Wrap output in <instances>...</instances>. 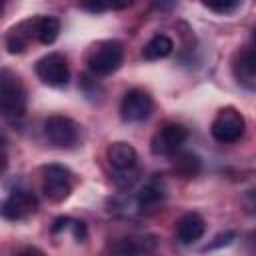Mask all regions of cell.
Wrapping results in <instances>:
<instances>
[{
    "label": "cell",
    "mask_w": 256,
    "mask_h": 256,
    "mask_svg": "<svg viewBox=\"0 0 256 256\" xmlns=\"http://www.w3.org/2000/svg\"><path fill=\"white\" fill-rule=\"evenodd\" d=\"M36 20L38 18H28L12 26L6 34V48L10 54H22L28 44L36 38Z\"/></svg>",
    "instance_id": "8fae6325"
},
{
    "label": "cell",
    "mask_w": 256,
    "mask_h": 256,
    "mask_svg": "<svg viewBox=\"0 0 256 256\" xmlns=\"http://www.w3.org/2000/svg\"><path fill=\"white\" fill-rule=\"evenodd\" d=\"M172 168L176 170V174H180L182 178H194L200 168H202V162L196 154L192 152H176L174 156V162H172Z\"/></svg>",
    "instance_id": "2e32d148"
},
{
    "label": "cell",
    "mask_w": 256,
    "mask_h": 256,
    "mask_svg": "<svg viewBox=\"0 0 256 256\" xmlns=\"http://www.w3.org/2000/svg\"><path fill=\"white\" fill-rule=\"evenodd\" d=\"M142 250H148L144 238H122L114 246V256H140Z\"/></svg>",
    "instance_id": "ac0fdd59"
},
{
    "label": "cell",
    "mask_w": 256,
    "mask_h": 256,
    "mask_svg": "<svg viewBox=\"0 0 256 256\" xmlns=\"http://www.w3.org/2000/svg\"><path fill=\"white\" fill-rule=\"evenodd\" d=\"M232 240H234V232H224V234H218V236L214 238V242L206 246V250H208V248H218V246H222V244H230Z\"/></svg>",
    "instance_id": "44dd1931"
},
{
    "label": "cell",
    "mask_w": 256,
    "mask_h": 256,
    "mask_svg": "<svg viewBox=\"0 0 256 256\" xmlns=\"http://www.w3.org/2000/svg\"><path fill=\"white\" fill-rule=\"evenodd\" d=\"M106 158H108V164L118 174L134 172V168L138 164V152L128 142H112L106 150Z\"/></svg>",
    "instance_id": "30bf717a"
},
{
    "label": "cell",
    "mask_w": 256,
    "mask_h": 256,
    "mask_svg": "<svg viewBox=\"0 0 256 256\" xmlns=\"http://www.w3.org/2000/svg\"><path fill=\"white\" fill-rule=\"evenodd\" d=\"M44 138L48 140V144L56 146V148H72L78 144L80 138V126L68 118V116H48L44 120Z\"/></svg>",
    "instance_id": "277c9868"
},
{
    "label": "cell",
    "mask_w": 256,
    "mask_h": 256,
    "mask_svg": "<svg viewBox=\"0 0 256 256\" xmlns=\"http://www.w3.org/2000/svg\"><path fill=\"white\" fill-rule=\"evenodd\" d=\"M26 112V88L20 78L8 70L0 72V116L16 120Z\"/></svg>",
    "instance_id": "7a4b0ae2"
},
{
    "label": "cell",
    "mask_w": 256,
    "mask_h": 256,
    "mask_svg": "<svg viewBox=\"0 0 256 256\" xmlns=\"http://www.w3.org/2000/svg\"><path fill=\"white\" fill-rule=\"evenodd\" d=\"M36 76L52 88H60L68 84L70 72H68V62L60 52H50L42 56L36 62Z\"/></svg>",
    "instance_id": "52a82bcc"
},
{
    "label": "cell",
    "mask_w": 256,
    "mask_h": 256,
    "mask_svg": "<svg viewBox=\"0 0 256 256\" xmlns=\"http://www.w3.org/2000/svg\"><path fill=\"white\" fill-rule=\"evenodd\" d=\"M2 8H4V6H2V2H0V14H2Z\"/></svg>",
    "instance_id": "d4e9b609"
},
{
    "label": "cell",
    "mask_w": 256,
    "mask_h": 256,
    "mask_svg": "<svg viewBox=\"0 0 256 256\" xmlns=\"http://www.w3.org/2000/svg\"><path fill=\"white\" fill-rule=\"evenodd\" d=\"M154 102L148 92L140 88L128 90L120 100V116L124 122H142L150 116Z\"/></svg>",
    "instance_id": "ba28073f"
},
{
    "label": "cell",
    "mask_w": 256,
    "mask_h": 256,
    "mask_svg": "<svg viewBox=\"0 0 256 256\" xmlns=\"http://www.w3.org/2000/svg\"><path fill=\"white\" fill-rule=\"evenodd\" d=\"M186 138H188L186 126H182L178 122H168L154 132V136L150 140V150L156 156H172L182 148Z\"/></svg>",
    "instance_id": "8992f818"
},
{
    "label": "cell",
    "mask_w": 256,
    "mask_h": 256,
    "mask_svg": "<svg viewBox=\"0 0 256 256\" xmlns=\"http://www.w3.org/2000/svg\"><path fill=\"white\" fill-rule=\"evenodd\" d=\"M240 4H242V2H238V0H224V2H204V6H206V8H210V10H216V12H232V10H236Z\"/></svg>",
    "instance_id": "ffe728a7"
},
{
    "label": "cell",
    "mask_w": 256,
    "mask_h": 256,
    "mask_svg": "<svg viewBox=\"0 0 256 256\" xmlns=\"http://www.w3.org/2000/svg\"><path fill=\"white\" fill-rule=\"evenodd\" d=\"M206 232V222L196 212H186L176 222V240L180 244H194Z\"/></svg>",
    "instance_id": "7c38bea8"
},
{
    "label": "cell",
    "mask_w": 256,
    "mask_h": 256,
    "mask_svg": "<svg viewBox=\"0 0 256 256\" xmlns=\"http://www.w3.org/2000/svg\"><path fill=\"white\" fill-rule=\"evenodd\" d=\"M42 192L50 202H64L72 192V172L62 164L42 168Z\"/></svg>",
    "instance_id": "5b68a950"
},
{
    "label": "cell",
    "mask_w": 256,
    "mask_h": 256,
    "mask_svg": "<svg viewBox=\"0 0 256 256\" xmlns=\"http://www.w3.org/2000/svg\"><path fill=\"white\" fill-rule=\"evenodd\" d=\"M2 146H4V138L0 136V150H2Z\"/></svg>",
    "instance_id": "cb8c5ba5"
},
{
    "label": "cell",
    "mask_w": 256,
    "mask_h": 256,
    "mask_svg": "<svg viewBox=\"0 0 256 256\" xmlns=\"http://www.w3.org/2000/svg\"><path fill=\"white\" fill-rule=\"evenodd\" d=\"M124 60V46L118 40H98L86 54L88 70L96 76H108L120 68Z\"/></svg>",
    "instance_id": "6da1fadb"
},
{
    "label": "cell",
    "mask_w": 256,
    "mask_h": 256,
    "mask_svg": "<svg viewBox=\"0 0 256 256\" xmlns=\"http://www.w3.org/2000/svg\"><path fill=\"white\" fill-rule=\"evenodd\" d=\"M172 50H174V42H172L166 34H156V36H152V38L144 44L142 56H144L146 60H160V58L170 56Z\"/></svg>",
    "instance_id": "9a60e30c"
},
{
    "label": "cell",
    "mask_w": 256,
    "mask_h": 256,
    "mask_svg": "<svg viewBox=\"0 0 256 256\" xmlns=\"http://www.w3.org/2000/svg\"><path fill=\"white\" fill-rule=\"evenodd\" d=\"M38 210V198L34 192L28 190H14L10 192V196L2 202V216L6 220L18 222V220H26L28 216H32Z\"/></svg>",
    "instance_id": "9c48e42d"
},
{
    "label": "cell",
    "mask_w": 256,
    "mask_h": 256,
    "mask_svg": "<svg viewBox=\"0 0 256 256\" xmlns=\"http://www.w3.org/2000/svg\"><path fill=\"white\" fill-rule=\"evenodd\" d=\"M66 230H70V232H72V236H74V240H76V242H84V240H86V236H88V232H86V224H84L82 220H72V218H68Z\"/></svg>",
    "instance_id": "d6986e66"
},
{
    "label": "cell",
    "mask_w": 256,
    "mask_h": 256,
    "mask_svg": "<svg viewBox=\"0 0 256 256\" xmlns=\"http://www.w3.org/2000/svg\"><path fill=\"white\" fill-rule=\"evenodd\" d=\"M60 34V22L54 16H40L36 20V38L42 44H52Z\"/></svg>",
    "instance_id": "e0dca14e"
},
{
    "label": "cell",
    "mask_w": 256,
    "mask_h": 256,
    "mask_svg": "<svg viewBox=\"0 0 256 256\" xmlns=\"http://www.w3.org/2000/svg\"><path fill=\"white\" fill-rule=\"evenodd\" d=\"M244 130H246V120H244L242 112H238L232 106L222 108L210 126L214 140H218L222 144H232V142L240 140L244 136Z\"/></svg>",
    "instance_id": "3957f363"
},
{
    "label": "cell",
    "mask_w": 256,
    "mask_h": 256,
    "mask_svg": "<svg viewBox=\"0 0 256 256\" xmlns=\"http://www.w3.org/2000/svg\"><path fill=\"white\" fill-rule=\"evenodd\" d=\"M6 166H8V160H6V156H4V152L0 150V174L6 170Z\"/></svg>",
    "instance_id": "603a6c76"
},
{
    "label": "cell",
    "mask_w": 256,
    "mask_h": 256,
    "mask_svg": "<svg viewBox=\"0 0 256 256\" xmlns=\"http://www.w3.org/2000/svg\"><path fill=\"white\" fill-rule=\"evenodd\" d=\"M166 196V186H164V180L154 176L150 178L136 194V204L140 210H152L154 206H158Z\"/></svg>",
    "instance_id": "5bb4252c"
},
{
    "label": "cell",
    "mask_w": 256,
    "mask_h": 256,
    "mask_svg": "<svg viewBox=\"0 0 256 256\" xmlns=\"http://www.w3.org/2000/svg\"><path fill=\"white\" fill-rule=\"evenodd\" d=\"M16 256H44V252H42L40 248H36V246H26V248H22Z\"/></svg>",
    "instance_id": "7402d4cb"
},
{
    "label": "cell",
    "mask_w": 256,
    "mask_h": 256,
    "mask_svg": "<svg viewBox=\"0 0 256 256\" xmlns=\"http://www.w3.org/2000/svg\"><path fill=\"white\" fill-rule=\"evenodd\" d=\"M232 72H234V78L238 80V84H242L248 90L256 88V56H254L252 48H244L236 56V60L232 64Z\"/></svg>",
    "instance_id": "4fadbf2b"
}]
</instances>
